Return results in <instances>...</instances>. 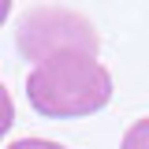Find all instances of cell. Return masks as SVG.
Masks as SVG:
<instances>
[{
	"label": "cell",
	"instance_id": "obj_1",
	"mask_svg": "<svg viewBox=\"0 0 149 149\" xmlns=\"http://www.w3.org/2000/svg\"><path fill=\"white\" fill-rule=\"evenodd\" d=\"M26 101L49 119L93 116L112 101V74L97 56L63 52L26 74Z\"/></svg>",
	"mask_w": 149,
	"mask_h": 149
},
{
	"label": "cell",
	"instance_id": "obj_2",
	"mask_svg": "<svg viewBox=\"0 0 149 149\" xmlns=\"http://www.w3.org/2000/svg\"><path fill=\"white\" fill-rule=\"evenodd\" d=\"M15 41H19V52L34 67L63 52L97 56V49H101V37L93 30V22L78 11H67V8H30L19 19Z\"/></svg>",
	"mask_w": 149,
	"mask_h": 149
},
{
	"label": "cell",
	"instance_id": "obj_3",
	"mask_svg": "<svg viewBox=\"0 0 149 149\" xmlns=\"http://www.w3.org/2000/svg\"><path fill=\"white\" fill-rule=\"evenodd\" d=\"M119 149H149V119H138L134 127H127Z\"/></svg>",
	"mask_w": 149,
	"mask_h": 149
},
{
	"label": "cell",
	"instance_id": "obj_4",
	"mask_svg": "<svg viewBox=\"0 0 149 149\" xmlns=\"http://www.w3.org/2000/svg\"><path fill=\"white\" fill-rule=\"evenodd\" d=\"M11 123H15V104H11V93H8V86L0 82V138L11 130Z\"/></svg>",
	"mask_w": 149,
	"mask_h": 149
},
{
	"label": "cell",
	"instance_id": "obj_5",
	"mask_svg": "<svg viewBox=\"0 0 149 149\" xmlns=\"http://www.w3.org/2000/svg\"><path fill=\"white\" fill-rule=\"evenodd\" d=\"M8 149H63V146H56V142H45V138H19V142H11Z\"/></svg>",
	"mask_w": 149,
	"mask_h": 149
},
{
	"label": "cell",
	"instance_id": "obj_6",
	"mask_svg": "<svg viewBox=\"0 0 149 149\" xmlns=\"http://www.w3.org/2000/svg\"><path fill=\"white\" fill-rule=\"evenodd\" d=\"M8 11H11V0H0V26L8 22Z\"/></svg>",
	"mask_w": 149,
	"mask_h": 149
}]
</instances>
